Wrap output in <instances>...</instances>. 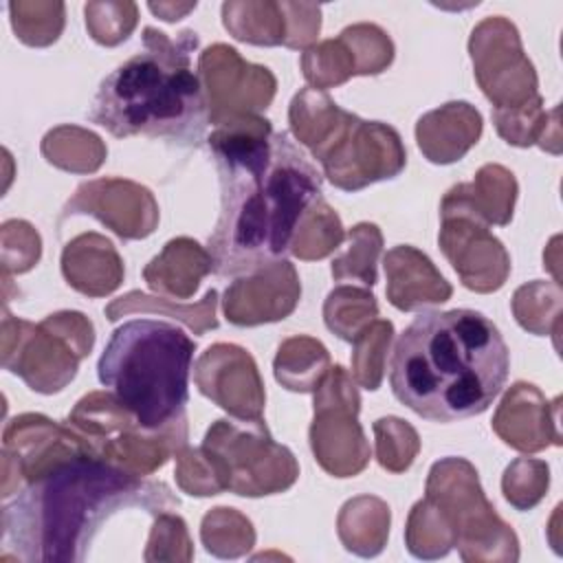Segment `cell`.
<instances>
[{
    "instance_id": "1",
    "label": "cell",
    "mask_w": 563,
    "mask_h": 563,
    "mask_svg": "<svg viewBox=\"0 0 563 563\" xmlns=\"http://www.w3.org/2000/svg\"><path fill=\"white\" fill-rule=\"evenodd\" d=\"M207 141L220 178V218L207 242L213 273L238 277L282 262L323 200L321 174L288 132L257 114L220 123Z\"/></svg>"
},
{
    "instance_id": "2",
    "label": "cell",
    "mask_w": 563,
    "mask_h": 563,
    "mask_svg": "<svg viewBox=\"0 0 563 563\" xmlns=\"http://www.w3.org/2000/svg\"><path fill=\"white\" fill-rule=\"evenodd\" d=\"M178 497L163 482L110 464L92 449H77L40 468L2 506V545L20 561H84L99 528L125 508L172 512Z\"/></svg>"
},
{
    "instance_id": "3",
    "label": "cell",
    "mask_w": 563,
    "mask_h": 563,
    "mask_svg": "<svg viewBox=\"0 0 563 563\" xmlns=\"http://www.w3.org/2000/svg\"><path fill=\"white\" fill-rule=\"evenodd\" d=\"M508 369V345L486 314L427 310L396 339L389 385L420 418L455 422L484 413L506 385Z\"/></svg>"
},
{
    "instance_id": "4",
    "label": "cell",
    "mask_w": 563,
    "mask_h": 563,
    "mask_svg": "<svg viewBox=\"0 0 563 563\" xmlns=\"http://www.w3.org/2000/svg\"><path fill=\"white\" fill-rule=\"evenodd\" d=\"M198 42L189 29L174 40L145 26L143 51L103 77L88 119L117 139L143 134L198 147L209 123V106L191 68Z\"/></svg>"
},
{
    "instance_id": "5",
    "label": "cell",
    "mask_w": 563,
    "mask_h": 563,
    "mask_svg": "<svg viewBox=\"0 0 563 563\" xmlns=\"http://www.w3.org/2000/svg\"><path fill=\"white\" fill-rule=\"evenodd\" d=\"M194 352L196 343L176 323L132 319L110 334L97 374L143 431L187 433Z\"/></svg>"
},
{
    "instance_id": "6",
    "label": "cell",
    "mask_w": 563,
    "mask_h": 563,
    "mask_svg": "<svg viewBox=\"0 0 563 563\" xmlns=\"http://www.w3.org/2000/svg\"><path fill=\"white\" fill-rule=\"evenodd\" d=\"M202 453L222 490L229 488L235 495L260 497L275 493L262 471L268 473L277 490L292 486L299 473L292 453L273 442L262 418H251L242 424L218 420L205 435Z\"/></svg>"
},
{
    "instance_id": "7",
    "label": "cell",
    "mask_w": 563,
    "mask_h": 563,
    "mask_svg": "<svg viewBox=\"0 0 563 563\" xmlns=\"http://www.w3.org/2000/svg\"><path fill=\"white\" fill-rule=\"evenodd\" d=\"M330 136H334V141L321 145L312 154L321 161L325 178L339 189L356 191L369 183L387 178L367 156H374L394 174L407 163L400 136L394 128L380 121H363L356 114L343 112L339 106L330 117Z\"/></svg>"
},
{
    "instance_id": "8",
    "label": "cell",
    "mask_w": 563,
    "mask_h": 563,
    "mask_svg": "<svg viewBox=\"0 0 563 563\" xmlns=\"http://www.w3.org/2000/svg\"><path fill=\"white\" fill-rule=\"evenodd\" d=\"M347 240H350L347 253L332 260V277L336 282L356 277L365 286H374L376 284V257H378L380 244H383L378 227L361 222L347 233Z\"/></svg>"
},
{
    "instance_id": "9",
    "label": "cell",
    "mask_w": 563,
    "mask_h": 563,
    "mask_svg": "<svg viewBox=\"0 0 563 563\" xmlns=\"http://www.w3.org/2000/svg\"><path fill=\"white\" fill-rule=\"evenodd\" d=\"M350 312H365V314H378V306L372 292L358 290V288H336L325 299V325L339 334L343 341H354L358 336V321L356 325L350 323L345 314Z\"/></svg>"
}]
</instances>
